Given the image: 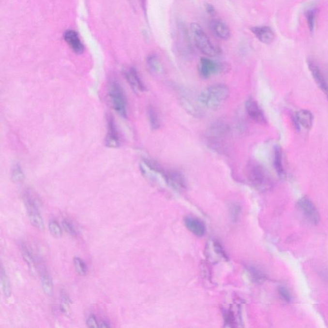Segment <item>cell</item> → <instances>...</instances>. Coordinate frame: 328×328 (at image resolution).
Returning a JSON list of instances; mask_svg holds the SVG:
<instances>
[{"instance_id":"1","label":"cell","mask_w":328,"mask_h":328,"mask_svg":"<svg viewBox=\"0 0 328 328\" xmlns=\"http://www.w3.org/2000/svg\"><path fill=\"white\" fill-rule=\"evenodd\" d=\"M230 94V89L226 85H212L201 92L198 96V102L207 109L219 110L224 105Z\"/></svg>"},{"instance_id":"22","label":"cell","mask_w":328,"mask_h":328,"mask_svg":"<svg viewBox=\"0 0 328 328\" xmlns=\"http://www.w3.org/2000/svg\"><path fill=\"white\" fill-rule=\"evenodd\" d=\"M41 284H42L43 292L47 296L51 297L53 295L54 288H53L52 280L46 270L43 271L41 274Z\"/></svg>"},{"instance_id":"24","label":"cell","mask_w":328,"mask_h":328,"mask_svg":"<svg viewBox=\"0 0 328 328\" xmlns=\"http://www.w3.org/2000/svg\"><path fill=\"white\" fill-rule=\"evenodd\" d=\"M0 280H1V284L2 291L5 298H9L12 294V288L11 282L8 277L7 273L3 268H1V272H0Z\"/></svg>"},{"instance_id":"10","label":"cell","mask_w":328,"mask_h":328,"mask_svg":"<svg viewBox=\"0 0 328 328\" xmlns=\"http://www.w3.org/2000/svg\"><path fill=\"white\" fill-rule=\"evenodd\" d=\"M308 66L316 84L328 98V83L321 69L311 60L308 61Z\"/></svg>"},{"instance_id":"21","label":"cell","mask_w":328,"mask_h":328,"mask_svg":"<svg viewBox=\"0 0 328 328\" xmlns=\"http://www.w3.org/2000/svg\"><path fill=\"white\" fill-rule=\"evenodd\" d=\"M21 251L23 260L27 263L30 271L32 274L35 273L36 272V267H35V260L32 254L30 252L29 249L25 244H22L21 245Z\"/></svg>"},{"instance_id":"9","label":"cell","mask_w":328,"mask_h":328,"mask_svg":"<svg viewBox=\"0 0 328 328\" xmlns=\"http://www.w3.org/2000/svg\"><path fill=\"white\" fill-rule=\"evenodd\" d=\"M245 108L247 114L253 121L256 123L264 125L266 124L267 120L264 112L261 109L258 103L254 99L249 98L245 104Z\"/></svg>"},{"instance_id":"28","label":"cell","mask_w":328,"mask_h":328,"mask_svg":"<svg viewBox=\"0 0 328 328\" xmlns=\"http://www.w3.org/2000/svg\"><path fill=\"white\" fill-rule=\"evenodd\" d=\"M12 180L15 183H20L25 179V175L22 169L19 165H16L13 168L11 175Z\"/></svg>"},{"instance_id":"35","label":"cell","mask_w":328,"mask_h":328,"mask_svg":"<svg viewBox=\"0 0 328 328\" xmlns=\"http://www.w3.org/2000/svg\"><path fill=\"white\" fill-rule=\"evenodd\" d=\"M205 7L207 13H208L209 15H211V16H214V15H216V10H215L214 6L211 5V4L206 3L205 4Z\"/></svg>"},{"instance_id":"5","label":"cell","mask_w":328,"mask_h":328,"mask_svg":"<svg viewBox=\"0 0 328 328\" xmlns=\"http://www.w3.org/2000/svg\"><path fill=\"white\" fill-rule=\"evenodd\" d=\"M108 97L112 108L122 117L127 116V103L125 95L120 84L116 80H112L108 85Z\"/></svg>"},{"instance_id":"4","label":"cell","mask_w":328,"mask_h":328,"mask_svg":"<svg viewBox=\"0 0 328 328\" xmlns=\"http://www.w3.org/2000/svg\"><path fill=\"white\" fill-rule=\"evenodd\" d=\"M230 133L228 124L223 121H216L209 126L205 134L207 142L214 149L223 146Z\"/></svg>"},{"instance_id":"2","label":"cell","mask_w":328,"mask_h":328,"mask_svg":"<svg viewBox=\"0 0 328 328\" xmlns=\"http://www.w3.org/2000/svg\"><path fill=\"white\" fill-rule=\"evenodd\" d=\"M191 31L195 46L206 56L214 57L221 53V49L211 43L210 38L198 23H192Z\"/></svg>"},{"instance_id":"15","label":"cell","mask_w":328,"mask_h":328,"mask_svg":"<svg viewBox=\"0 0 328 328\" xmlns=\"http://www.w3.org/2000/svg\"><path fill=\"white\" fill-rule=\"evenodd\" d=\"M210 27L211 30L217 37L222 40H228L231 37L230 27L221 19H213L211 21Z\"/></svg>"},{"instance_id":"11","label":"cell","mask_w":328,"mask_h":328,"mask_svg":"<svg viewBox=\"0 0 328 328\" xmlns=\"http://www.w3.org/2000/svg\"><path fill=\"white\" fill-rule=\"evenodd\" d=\"M120 137L119 136L115 122L111 116L107 118V134L105 138V144L108 148H118L120 145Z\"/></svg>"},{"instance_id":"14","label":"cell","mask_w":328,"mask_h":328,"mask_svg":"<svg viewBox=\"0 0 328 328\" xmlns=\"http://www.w3.org/2000/svg\"><path fill=\"white\" fill-rule=\"evenodd\" d=\"M168 186L177 192H182L186 188V181L182 174L179 171H167Z\"/></svg>"},{"instance_id":"3","label":"cell","mask_w":328,"mask_h":328,"mask_svg":"<svg viewBox=\"0 0 328 328\" xmlns=\"http://www.w3.org/2000/svg\"><path fill=\"white\" fill-rule=\"evenodd\" d=\"M246 175L249 181L258 191H268L272 186L271 179L268 171L255 162H251L247 165Z\"/></svg>"},{"instance_id":"26","label":"cell","mask_w":328,"mask_h":328,"mask_svg":"<svg viewBox=\"0 0 328 328\" xmlns=\"http://www.w3.org/2000/svg\"><path fill=\"white\" fill-rule=\"evenodd\" d=\"M71 301L70 298L68 297V294L63 291L61 292L60 310L66 317H70L71 316Z\"/></svg>"},{"instance_id":"17","label":"cell","mask_w":328,"mask_h":328,"mask_svg":"<svg viewBox=\"0 0 328 328\" xmlns=\"http://www.w3.org/2000/svg\"><path fill=\"white\" fill-rule=\"evenodd\" d=\"M65 41L68 43L71 48L77 54H80L84 51V46L83 45L78 34L73 30H68L64 35Z\"/></svg>"},{"instance_id":"32","label":"cell","mask_w":328,"mask_h":328,"mask_svg":"<svg viewBox=\"0 0 328 328\" xmlns=\"http://www.w3.org/2000/svg\"><path fill=\"white\" fill-rule=\"evenodd\" d=\"M250 272L252 274V278H253L255 281L258 282L264 281L265 278L264 274L257 269H256V268H251Z\"/></svg>"},{"instance_id":"16","label":"cell","mask_w":328,"mask_h":328,"mask_svg":"<svg viewBox=\"0 0 328 328\" xmlns=\"http://www.w3.org/2000/svg\"><path fill=\"white\" fill-rule=\"evenodd\" d=\"M186 228L194 235L197 237L204 236L206 234V226L202 221L193 217H186L184 219Z\"/></svg>"},{"instance_id":"8","label":"cell","mask_w":328,"mask_h":328,"mask_svg":"<svg viewBox=\"0 0 328 328\" xmlns=\"http://www.w3.org/2000/svg\"><path fill=\"white\" fill-rule=\"evenodd\" d=\"M298 207L304 214L306 218L313 224H317L320 221V214L319 211L314 205L313 202L309 198L306 197H301L298 201Z\"/></svg>"},{"instance_id":"20","label":"cell","mask_w":328,"mask_h":328,"mask_svg":"<svg viewBox=\"0 0 328 328\" xmlns=\"http://www.w3.org/2000/svg\"><path fill=\"white\" fill-rule=\"evenodd\" d=\"M148 70L154 75H160L163 73L164 68L159 57L155 55H151L146 60Z\"/></svg>"},{"instance_id":"6","label":"cell","mask_w":328,"mask_h":328,"mask_svg":"<svg viewBox=\"0 0 328 328\" xmlns=\"http://www.w3.org/2000/svg\"><path fill=\"white\" fill-rule=\"evenodd\" d=\"M23 199L31 224L39 230H44V221L33 197L30 195V194L27 193L24 194Z\"/></svg>"},{"instance_id":"33","label":"cell","mask_w":328,"mask_h":328,"mask_svg":"<svg viewBox=\"0 0 328 328\" xmlns=\"http://www.w3.org/2000/svg\"><path fill=\"white\" fill-rule=\"evenodd\" d=\"M279 294L280 296L284 301L289 303L291 301V296L288 290L284 287H280L279 288Z\"/></svg>"},{"instance_id":"34","label":"cell","mask_w":328,"mask_h":328,"mask_svg":"<svg viewBox=\"0 0 328 328\" xmlns=\"http://www.w3.org/2000/svg\"><path fill=\"white\" fill-rule=\"evenodd\" d=\"M87 326L89 328H96L99 327V324L97 321L96 316L91 314L89 316L88 320H87Z\"/></svg>"},{"instance_id":"13","label":"cell","mask_w":328,"mask_h":328,"mask_svg":"<svg viewBox=\"0 0 328 328\" xmlns=\"http://www.w3.org/2000/svg\"><path fill=\"white\" fill-rule=\"evenodd\" d=\"M251 31L261 43L266 45H270L275 39V34L271 28L262 26L251 28Z\"/></svg>"},{"instance_id":"27","label":"cell","mask_w":328,"mask_h":328,"mask_svg":"<svg viewBox=\"0 0 328 328\" xmlns=\"http://www.w3.org/2000/svg\"><path fill=\"white\" fill-rule=\"evenodd\" d=\"M75 270L79 275L84 276L87 274V266L84 261L78 257L74 258L73 260Z\"/></svg>"},{"instance_id":"12","label":"cell","mask_w":328,"mask_h":328,"mask_svg":"<svg viewBox=\"0 0 328 328\" xmlns=\"http://www.w3.org/2000/svg\"><path fill=\"white\" fill-rule=\"evenodd\" d=\"M124 76L128 84L131 87L134 92L139 93L144 91L146 89L145 86L142 82L139 73L135 68L128 69L124 72Z\"/></svg>"},{"instance_id":"25","label":"cell","mask_w":328,"mask_h":328,"mask_svg":"<svg viewBox=\"0 0 328 328\" xmlns=\"http://www.w3.org/2000/svg\"><path fill=\"white\" fill-rule=\"evenodd\" d=\"M148 113L151 129L153 130L159 129L160 126H161V121H160L159 114L156 111L155 108L153 106H150L148 108Z\"/></svg>"},{"instance_id":"7","label":"cell","mask_w":328,"mask_h":328,"mask_svg":"<svg viewBox=\"0 0 328 328\" xmlns=\"http://www.w3.org/2000/svg\"><path fill=\"white\" fill-rule=\"evenodd\" d=\"M228 70V67L223 63L215 62L211 59L201 58L199 66V73L201 78L207 79L212 75L220 74Z\"/></svg>"},{"instance_id":"29","label":"cell","mask_w":328,"mask_h":328,"mask_svg":"<svg viewBox=\"0 0 328 328\" xmlns=\"http://www.w3.org/2000/svg\"><path fill=\"white\" fill-rule=\"evenodd\" d=\"M48 228L51 234L55 237H60L62 235V228L56 221L51 220L49 221Z\"/></svg>"},{"instance_id":"30","label":"cell","mask_w":328,"mask_h":328,"mask_svg":"<svg viewBox=\"0 0 328 328\" xmlns=\"http://www.w3.org/2000/svg\"><path fill=\"white\" fill-rule=\"evenodd\" d=\"M306 20L310 31H313L315 28L316 14L313 10H309L306 13Z\"/></svg>"},{"instance_id":"31","label":"cell","mask_w":328,"mask_h":328,"mask_svg":"<svg viewBox=\"0 0 328 328\" xmlns=\"http://www.w3.org/2000/svg\"><path fill=\"white\" fill-rule=\"evenodd\" d=\"M62 226L65 231H66L67 233H68L69 234L73 235V236H75V235H76L75 227L71 224L70 221L67 220V219H64V220L62 221Z\"/></svg>"},{"instance_id":"36","label":"cell","mask_w":328,"mask_h":328,"mask_svg":"<svg viewBox=\"0 0 328 328\" xmlns=\"http://www.w3.org/2000/svg\"><path fill=\"white\" fill-rule=\"evenodd\" d=\"M110 327H111V326H110V324L106 321L101 322V323L99 324V328H107Z\"/></svg>"},{"instance_id":"18","label":"cell","mask_w":328,"mask_h":328,"mask_svg":"<svg viewBox=\"0 0 328 328\" xmlns=\"http://www.w3.org/2000/svg\"><path fill=\"white\" fill-rule=\"evenodd\" d=\"M180 102L181 106L187 112H189L191 115L199 117L202 116V112L198 104H195L193 100H192L191 97L186 96V95H181L180 98Z\"/></svg>"},{"instance_id":"23","label":"cell","mask_w":328,"mask_h":328,"mask_svg":"<svg viewBox=\"0 0 328 328\" xmlns=\"http://www.w3.org/2000/svg\"><path fill=\"white\" fill-rule=\"evenodd\" d=\"M274 165L278 175L280 177H283L284 171L283 165L282 149L278 146H276L274 150Z\"/></svg>"},{"instance_id":"19","label":"cell","mask_w":328,"mask_h":328,"mask_svg":"<svg viewBox=\"0 0 328 328\" xmlns=\"http://www.w3.org/2000/svg\"><path fill=\"white\" fill-rule=\"evenodd\" d=\"M296 120L298 125L308 130L313 125V116L309 110H300L296 114Z\"/></svg>"}]
</instances>
